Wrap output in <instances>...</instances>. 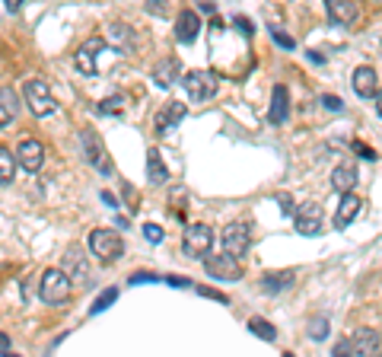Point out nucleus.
<instances>
[{
	"instance_id": "nucleus-42",
	"label": "nucleus",
	"mask_w": 382,
	"mask_h": 357,
	"mask_svg": "<svg viewBox=\"0 0 382 357\" xmlns=\"http://www.w3.org/2000/svg\"><path fill=\"white\" fill-rule=\"evenodd\" d=\"M7 344H10V338H7L3 332H0V348H7Z\"/></svg>"
},
{
	"instance_id": "nucleus-19",
	"label": "nucleus",
	"mask_w": 382,
	"mask_h": 357,
	"mask_svg": "<svg viewBox=\"0 0 382 357\" xmlns=\"http://www.w3.org/2000/svg\"><path fill=\"white\" fill-rule=\"evenodd\" d=\"M331 185H335V191H341V195H351L353 185H357V166H353V163H341V166L331 173Z\"/></svg>"
},
{
	"instance_id": "nucleus-23",
	"label": "nucleus",
	"mask_w": 382,
	"mask_h": 357,
	"mask_svg": "<svg viewBox=\"0 0 382 357\" xmlns=\"http://www.w3.org/2000/svg\"><path fill=\"white\" fill-rule=\"evenodd\" d=\"M182 118H185V106H182V102H166V109H159V115H157V131L166 134V131L173 128V125H179Z\"/></svg>"
},
{
	"instance_id": "nucleus-21",
	"label": "nucleus",
	"mask_w": 382,
	"mask_h": 357,
	"mask_svg": "<svg viewBox=\"0 0 382 357\" xmlns=\"http://www.w3.org/2000/svg\"><path fill=\"white\" fill-rule=\"evenodd\" d=\"M179 74H182L179 58H163V61H157V68H153V80H157L159 86H173L175 80H179Z\"/></svg>"
},
{
	"instance_id": "nucleus-16",
	"label": "nucleus",
	"mask_w": 382,
	"mask_h": 357,
	"mask_svg": "<svg viewBox=\"0 0 382 357\" xmlns=\"http://www.w3.org/2000/svg\"><path fill=\"white\" fill-rule=\"evenodd\" d=\"M198 32H201V19H198L195 10H182L179 16H175V38H179L182 45H191L198 38Z\"/></svg>"
},
{
	"instance_id": "nucleus-3",
	"label": "nucleus",
	"mask_w": 382,
	"mask_h": 357,
	"mask_svg": "<svg viewBox=\"0 0 382 357\" xmlns=\"http://www.w3.org/2000/svg\"><path fill=\"white\" fill-rule=\"evenodd\" d=\"M90 252L102 262H115L121 252H125V239H121L115 230L99 227V230H93L90 233Z\"/></svg>"
},
{
	"instance_id": "nucleus-18",
	"label": "nucleus",
	"mask_w": 382,
	"mask_h": 357,
	"mask_svg": "<svg viewBox=\"0 0 382 357\" xmlns=\"http://www.w3.org/2000/svg\"><path fill=\"white\" fill-rule=\"evenodd\" d=\"M287 115H290V93H287V86H274L271 90V109H268V118L274 125H284Z\"/></svg>"
},
{
	"instance_id": "nucleus-33",
	"label": "nucleus",
	"mask_w": 382,
	"mask_h": 357,
	"mask_svg": "<svg viewBox=\"0 0 382 357\" xmlns=\"http://www.w3.org/2000/svg\"><path fill=\"white\" fill-rule=\"evenodd\" d=\"M271 38H274L280 48H293V38L287 35V32H280V29H271Z\"/></svg>"
},
{
	"instance_id": "nucleus-36",
	"label": "nucleus",
	"mask_w": 382,
	"mask_h": 357,
	"mask_svg": "<svg viewBox=\"0 0 382 357\" xmlns=\"http://www.w3.org/2000/svg\"><path fill=\"white\" fill-rule=\"evenodd\" d=\"M141 281H163V278H159V274H150V271H141V274L131 278V284H141Z\"/></svg>"
},
{
	"instance_id": "nucleus-30",
	"label": "nucleus",
	"mask_w": 382,
	"mask_h": 357,
	"mask_svg": "<svg viewBox=\"0 0 382 357\" xmlns=\"http://www.w3.org/2000/svg\"><path fill=\"white\" fill-rule=\"evenodd\" d=\"M325 335H328V319H325V316H312V319H309V338L322 342Z\"/></svg>"
},
{
	"instance_id": "nucleus-1",
	"label": "nucleus",
	"mask_w": 382,
	"mask_h": 357,
	"mask_svg": "<svg viewBox=\"0 0 382 357\" xmlns=\"http://www.w3.org/2000/svg\"><path fill=\"white\" fill-rule=\"evenodd\" d=\"M38 294H42V300L51 303V306L67 303V296H70L67 274L61 271V268H48V271L42 274V281H38Z\"/></svg>"
},
{
	"instance_id": "nucleus-4",
	"label": "nucleus",
	"mask_w": 382,
	"mask_h": 357,
	"mask_svg": "<svg viewBox=\"0 0 382 357\" xmlns=\"http://www.w3.org/2000/svg\"><path fill=\"white\" fill-rule=\"evenodd\" d=\"M220 243H223V255H230V259L239 262L248 252V246H252V236H248V227L242 221H232V223H226L223 227Z\"/></svg>"
},
{
	"instance_id": "nucleus-11",
	"label": "nucleus",
	"mask_w": 382,
	"mask_h": 357,
	"mask_svg": "<svg viewBox=\"0 0 382 357\" xmlns=\"http://www.w3.org/2000/svg\"><path fill=\"white\" fill-rule=\"evenodd\" d=\"M293 223H296V230H300L303 236H319V233H322V207H319V205L296 207Z\"/></svg>"
},
{
	"instance_id": "nucleus-41",
	"label": "nucleus",
	"mask_w": 382,
	"mask_h": 357,
	"mask_svg": "<svg viewBox=\"0 0 382 357\" xmlns=\"http://www.w3.org/2000/svg\"><path fill=\"white\" fill-rule=\"evenodd\" d=\"M278 201H280V205H284V214H293V207H290V198H287V195H278Z\"/></svg>"
},
{
	"instance_id": "nucleus-27",
	"label": "nucleus",
	"mask_w": 382,
	"mask_h": 357,
	"mask_svg": "<svg viewBox=\"0 0 382 357\" xmlns=\"http://www.w3.org/2000/svg\"><path fill=\"white\" fill-rule=\"evenodd\" d=\"M13 173H16V160H13V153H10L7 147H0V185L13 182Z\"/></svg>"
},
{
	"instance_id": "nucleus-28",
	"label": "nucleus",
	"mask_w": 382,
	"mask_h": 357,
	"mask_svg": "<svg viewBox=\"0 0 382 357\" xmlns=\"http://www.w3.org/2000/svg\"><path fill=\"white\" fill-rule=\"evenodd\" d=\"M115 300H118V290H115V287L102 290V294H99V296H96V303H93V306H90V312H105V310H109V306H112V303H115Z\"/></svg>"
},
{
	"instance_id": "nucleus-37",
	"label": "nucleus",
	"mask_w": 382,
	"mask_h": 357,
	"mask_svg": "<svg viewBox=\"0 0 382 357\" xmlns=\"http://www.w3.org/2000/svg\"><path fill=\"white\" fill-rule=\"evenodd\" d=\"M335 357H351V344H347V342H337V344H335Z\"/></svg>"
},
{
	"instance_id": "nucleus-26",
	"label": "nucleus",
	"mask_w": 382,
	"mask_h": 357,
	"mask_svg": "<svg viewBox=\"0 0 382 357\" xmlns=\"http://www.w3.org/2000/svg\"><path fill=\"white\" fill-rule=\"evenodd\" d=\"M248 332L258 335L262 342H274V338H278V328L271 326L268 319H262V316H252V319H248Z\"/></svg>"
},
{
	"instance_id": "nucleus-22",
	"label": "nucleus",
	"mask_w": 382,
	"mask_h": 357,
	"mask_svg": "<svg viewBox=\"0 0 382 357\" xmlns=\"http://www.w3.org/2000/svg\"><path fill=\"white\" fill-rule=\"evenodd\" d=\"M293 281H296L293 271H268L262 278V290L264 294H284V290L293 287Z\"/></svg>"
},
{
	"instance_id": "nucleus-7",
	"label": "nucleus",
	"mask_w": 382,
	"mask_h": 357,
	"mask_svg": "<svg viewBox=\"0 0 382 357\" xmlns=\"http://www.w3.org/2000/svg\"><path fill=\"white\" fill-rule=\"evenodd\" d=\"M210 246H214V230L207 223H191L185 230V252L195 255V259H207Z\"/></svg>"
},
{
	"instance_id": "nucleus-8",
	"label": "nucleus",
	"mask_w": 382,
	"mask_h": 357,
	"mask_svg": "<svg viewBox=\"0 0 382 357\" xmlns=\"http://www.w3.org/2000/svg\"><path fill=\"white\" fill-rule=\"evenodd\" d=\"M204 271L210 278H217V281H239L242 278V265L230 255H207L204 259Z\"/></svg>"
},
{
	"instance_id": "nucleus-35",
	"label": "nucleus",
	"mask_w": 382,
	"mask_h": 357,
	"mask_svg": "<svg viewBox=\"0 0 382 357\" xmlns=\"http://www.w3.org/2000/svg\"><path fill=\"white\" fill-rule=\"evenodd\" d=\"M163 281L173 284V287H191V284H195V281H188V278H175V274H166Z\"/></svg>"
},
{
	"instance_id": "nucleus-25",
	"label": "nucleus",
	"mask_w": 382,
	"mask_h": 357,
	"mask_svg": "<svg viewBox=\"0 0 382 357\" xmlns=\"http://www.w3.org/2000/svg\"><path fill=\"white\" fill-rule=\"evenodd\" d=\"M147 179H150L153 185H166L169 182V169H166L163 157H159V150H150L147 153Z\"/></svg>"
},
{
	"instance_id": "nucleus-17",
	"label": "nucleus",
	"mask_w": 382,
	"mask_h": 357,
	"mask_svg": "<svg viewBox=\"0 0 382 357\" xmlns=\"http://www.w3.org/2000/svg\"><path fill=\"white\" fill-rule=\"evenodd\" d=\"M360 207H363V201H360L353 191H351V195H341V205H337V211H335V230L351 227V223L357 221Z\"/></svg>"
},
{
	"instance_id": "nucleus-39",
	"label": "nucleus",
	"mask_w": 382,
	"mask_h": 357,
	"mask_svg": "<svg viewBox=\"0 0 382 357\" xmlns=\"http://www.w3.org/2000/svg\"><path fill=\"white\" fill-rule=\"evenodd\" d=\"M198 290H201L204 296H214V300H220V303H226V296H223V294H217V290H207V287H198Z\"/></svg>"
},
{
	"instance_id": "nucleus-24",
	"label": "nucleus",
	"mask_w": 382,
	"mask_h": 357,
	"mask_svg": "<svg viewBox=\"0 0 382 357\" xmlns=\"http://www.w3.org/2000/svg\"><path fill=\"white\" fill-rule=\"evenodd\" d=\"M19 112V96H16L13 86H3L0 90V125H10Z\"/></svg>"
},
{
	"instance_id": "nucleus-12",
	"label": "nucleus",
	"mask_w": 382,
	"mask_h": 357,
	"mask_svg": "<svg viewBox=\"0 0 382 357\" xmlns=\"http://www.w3.org/2000/svg\"><path fill=\"white\" fill-rule=\"evenodd\" d=\"M351 344V357H379V332L376 328H360L353 338H347Z\"/></svg>"
},
{
	"instance_id": "nucleus-43",
	"label": "nucleus",
	"mask_w": 382,
	"mask_h": 357,
	"mask_svg": "<svg viewBox=\"0 0 382 357\" xmlns=\"http://www.w3.org/2000/svg\"><path fill=\"white\" fill-rule=\"evenodd\" d=\"M3 357H19V354H3Z\"/></svg>"
},
{
	"instance_id": "nucleus-29",
	"label": "nucleus",
	"mask_w": 382,
	"mask_h": 357,
	"mask_svg": "<svg viewBox=\"0 0 382 357\" xmlns=\"http://www.w3.org/2000/svg\"><path fill=\"white\" fill-rule=\"evenodd\" d=\"M121 106H125V96H109V99H102V102L96 106V112L99 115H118Z\"/></svg>"
},
{
	"instance_id": "nucleus-13",
	"label": "nucleus",
	"mask_w": 382,
	"mask_h": 357,
	"mask_svg": "<svg viewBox=\"0 0 382 357\" xmlns=\"http://www.w3.org/2000/svg\"><path fill=\"white\" fill-rule=\"evenodd\" d=\"M105 38H90V42H86V45L80 48V51L74 54V64H77V70H80V74H86V77H93L96 74V54L99 51H105Z\"/></svg>"
},
{
	"instance_id": "nucleus-20",
	"label": "nucleus",
	"mask_w": 382,
	"mask_h": 357,
	"mask_svg": "<svg viewBox=\"0 0 382 357\" xmlns=\"http://www.w3.org/2000/svg\"><path fill=\"white\" fill-rule=\"evenodd\" d=\"M325 7H328V16L335 23H341V26L357 23V3H351V0H328Z\"/></svg>"
},
{
	"instance_id": "nucleus-38",
	"label": "nucleus",
	"mask_w": 382,
	"mask_h": 357,
	"mask_svg": "<svg viewBox=\"0 0 382 357\" xmlns=\"http://www.w3.org/2000/svg\"><path fill=\"white\" fill-rule=\"evenodd\" d=\"M236 26H239V32H246V35H252V23H248L246 16H236Z\"/></svg>"
},
{
	"instance_id": "nucleus-5",
	"label": "nucleus",
	"mask_w": 382,
	"mask_h": 357,
	"mask_svg": "<svg viewBox=\"0 0 382 357\" xmlns=\"http://www.w3.org/2000/svg\"><path fill=\"white\" fill-rule=\"evenodd\" d=\"M61 271L67 274L70 284H90L93 281V271H90V259L80 246H67L64 249V268Z\"/></svg>"
},
{
	"instance_id": "nucleus-14",
	"label": "nucleus",
	"mask_w": 382,
	"mask_h": 357,
	"mask_svg": "<svg viewBox=\"0 0 382 357\" xmlns=\"http://www.w3.org/2000/svg\"><path fill=\"white\" fill-rule=\"evenodd\" d=\"M351 84H353V93L363 96V99H376V96H379V74H376L369 64H363V68L353 70Z\"/></svg>"
},
{
	"instance_id": "nucleus-6",
	"label": "nucleus",
	"mask_w": 382,
	"mask_h": 357,
	"mask_svg": "<svg viewBox=\"0 0 382 357\" xmlns=\"http://www.w3.org/2000/svg\"><path fill=\"white\" fill-rule=\"evenodd\" d=\"M217 84L220 80H217L214 70H191V74H185V90L195 102H204V99L214 96V93H217Z\"/></svg>"
},
{
	"instance_id": "nucleus-9",
	"label": "nucleus",
	"mask_w": 382,
	"mask_h": 357,
	"mask_svg": "<svg viewBox=\"0 0 382 357\" xmlns=\"http://www.w3.org/2000/svg\"><path fill=\"white\" fill-rule=\"evenodd\" d=\"M13 160L19 163L26 173H38V169L45 166V147L38 144V141H32V137H26V141H19V147H16Z\"/></svg>"
},
{
	"instance_id": "nucleus-32",
	"label": "nucleus",
	"mask_w": 382,
	"mask_h": 357,
	"mask_svg": "<svg viewBox=\"0 0 382 357\" xmlns=\"http://www.w3.org/2000/svg\"><path fill=\"white\" fill-rule=\"evenodd\" d=\"M351 147L360 153V157H363V160H376V150H373V147H367V144H363V141H353Z\"/></svg>"
},
{
	"instance_id": "nucleus-31",
	"label": "nucleus",
	"mask_w": 382,
	"mask_h": 357,
	"mask_svg": "<svg viewBox=\"0 0 382 357\" xmlns=\"http://www.w3.org/2000/svg\"><path fill=\"white\" fill-rule=\"evenodd\" d=\"M143 236H147V243H163V230L157 227V223H143Z\"/></svg>"
},
{
	"instance_id": "nucleus-10",
	"label": "nucleus",
	"mask_w": 382,
	"mask_h": 357,
	"mask_svg": "<svg viewBox=\"0 0 382 357\" xmlns=\"http://www.w3.org/2000/svg\"><path fill=\"white\" fill-rule=\"evenodd\" d=\"M80 144H83V150H86V160L93 163V166L99 169V173H112V163H109V153H105V147H102V141H99V134L96 131H80Z\"/></svg>"
},
{
	"instance_id": "nucleus-44",
	"label": "nucleus",
	"mask_w": 382,
	"mask_h": 357,
	"mask_svg": "<svg viewBox=\"0 0 382 357\" xmlns=\"http://www.w3.org/2000/svg\"><path fill=\"white\" fill-rule=\"evenodd\" d=\"M284 357H293V354H284Z\"/></svg>"
},
{
	"instance_id": "nucleus-15",
	"label": "nucleus",
	"mask_w": 382,
	"mask_h": 357,
	"mask_svg": "<svg viewBox=\"0 0 382 357\" xmlns=\"http://www.w3.org/2000/svg\"><path fill=\"white\" fill-rule=\"evenodd\" d=\"M105 45H115L121 54H134L137 35H134V29H131L127 23H112V26H109V38H105Z\"/></svg>"
},
{
	"instance_id": "nucleus-34",
	"label": "nucleus",
	"mask_w": 382,
	"mask_h": 357,
	"mask_svg": "<svg viewBox=\"0 0 382 357\" xmlns=\"http://www.w3.org/2000/svg\"><path fill=\"white\" fill-rule=\"evenodd\" d=\"M322 106L331 109V112H341V109H344V102H341L337 96H322Z\"/></svg>"
},
{
	"instance_id": "nucleus-2",
	"label": "nucleus",
	"mask_w": 382,
	"mask_h": 357,
	"mask_svg": "<svg viewBox=\"0 0 382 357\" xmlns=\"http://www.w3.org/2000/svg\"><path fill=\"white\" fill-rule=\"evenodd\" d=\"M23 96H26V102H29V109L38 115V118H45V115H51L54 109H58V102H54V96H51V86H48L45 80H38V77H32V80H26V86H23Z\"/></svg>"
},
{
	"instance_id": "nucleus-40",
	"label": "nucleus",
	"mask_w": 382,
	"mask_h": 357,
	"mask_svg": "<svg viewBox=\"0 0 382 357\" xmlns=\"http://www.w3.org/2000/svg\"><path fill=\"white\" fill-rule=\"evenodd\" d=\"M198 10H201V13H214V10H217V3H210V0H201V3H198Z\"/></svg>"
}]
</instances>
